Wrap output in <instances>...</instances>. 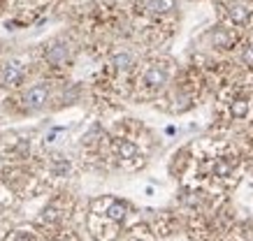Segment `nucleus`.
<instances>
[{"mask_svg":"<svg viewBox=\"0 0 253 241\" xmlns=\"http://www.w3.org/2000/svg\"><path fill=\"white\" fill-rule=\"evenodd\" d=\"M130 216V202L114 195H100L88 204L86 230L93 241H112Z\"/></svg>","mask_w":253,"mask_h":241,"instance_id":"f257e3e1","label":"nucleus"},{"mask_svg":"<svg viewBox=\"0 0 253 241\" xmlns=\"http://www.w3.org/2000/svg\"><path fill=\"white\" fill-rule=\"evenodd\" d=\"M0 181L9 188V193L16 200H31L38 197L44 190H49L44 176L40 174V170H31L28 163L26 165H5V170L0 174Z\"/></svg>","mask_w":253,"mask_h":241,"instance_id":"f03ea898","label":"nucleus"},{"mask_svg":"<svg viewBox=\"0 0 253 241\" xmlns=\"http://www.w3.org/2000/svg\"><path fill=\"white\" fill-rule=\"evenodd\" d=\"M105 158L126 172H137L146 165V151L130 135H112V137H107Z\"/></svg>","mask_w":253,"mask_h":241,"instance_id":"7ed1b4c3","label":"nucleus"},{"mask_svg":"<svg viewBox=\"0 0 253 241\" xmlns=\"http://www.w3.org/2000/svg\"><path fill=\"white\" fill-rule=\"evenodd\" d=\"M75 211H77L75 195L68 193V190H58L42 207V211H40V216H38V225L44 232L46 230H56V227H61V225H70V220L75 218Z\"/></svg>","mask_w":253,"mask_h":241,"instance_id":"20e7f679","label":"nucleus"},{"mask_svg":"<svg viewBox=\"0 0 253 241\" xmlns=\"http://www.w3.org/2000/svg\"><path fill=\"white\" fill-rule=\"evenodd\" d=\"M172 77V61L169 58H154L149 61L139 72L135 81V95L137 98H154L165 91Z\"/></svg>","mask_w":253,"mask_h":241,"instance_id":"39448f33","label":"nucleus"},{"mask_svg":"<svg viewBox=\"0 0 253 241\" xmlns=\"http://www.w3.org/2000/svg\"><path fill=\"white\" fill-rule=\"evenodd\" d=\"M225 98V123H244L253 114V86L249 81H239L237 86H228Z\"/></svg>","mask_w":253,"mask_h":241,"instance_id":"423d86ee","label":"nucleus"},{"mask_svg":"<svg viewBox=\"0 0 253 241\" xmlns=\"http://www.w3.org/2000/svg\"><path fill=\"white\" fill-rule=\"evenodd\" d=\"M33 158V139L28 133L7 130L0 135V160L5 165H26Z\"/></svg>","mask_w":253,"mask_h":241,"instance_id":"0eeeda50","label":"nucleus"},{"mask_svg":"<svg viewBox=\"0 0 253 241\" xmlns=\"http://www.w3.org/2000/svg\"><path fill=\"white\" fill-rule=\"evenodd\" d=\"M40 174L44 176L46 186L51 188L56 183H63V181L72 179V174H75V163H72V158L63 156V153H51V156H46L42 163H40Z\"/></svg>","mask_w":253,"mask_h":241,"instance_id":"6e6552de","label":"nucleus"},{"mask_svg":"<svg viewBox=\"0 0 253 241\" xmlns=\"http://www.w3.org/2000/svg\"><path fill=\"white\" fill-rule=\"evenodd\" d=\"M223 21L230 28H251L253 26V7L239 0H228L221 7Z\"/></svg>","mask_w":253,"mask_h":241,"instance_id":"1a4fd4ad","label":"nucleus"},{"mask_svg":"<svg viewBox=\"0 0 253 241\" xmlns=\"http://www.w3.org/2000/svg\"><path fill=\"white\" fill-rule=\"evenodd\" d=\"M149 227L154 230V234L158 239L172 237L179 230H184V218H181L179 211H158L154 216V220H149Z\"/></svg>","mask_w":253,"mask_h":241,"instance_id":"9d476101","label":"nucleus"},{"mask_svg":"<svg viewBox=\"0 0 253 241\" xmlns=\"http://www.w3.org/2000/svg\"><path fill=\"white\" fill-rule=\"evenodd\" d=\"M44 63L49 68H65L72 58V49L65 39H54L44 47V54H42Z\"/></svg>","mask_w":253,"mask_h":241,"instance_id":"9b49d317","label":"nucleus"},{"mask_svg":"<svg viewBox=\"0 0 253 241\" xmlns=\"http://www.w3.org/2000/svg\"><path fill=\"white\" fill-rule=\"evenodd\" d=\"M211 241H253V220L237 218L235 225L211 237Z\"/></svg>","mask_w":253,"mask_h":241,"instance_id":"f8f14e48","label":"nucleus"},{"mask_svg":"<svg viewBox=\"0 0 253 241\" xmlns=\"http://www.w3.org/2000/svg\"><path fill=\"white\" fill-rule=\"evenodd\" d=\"M23 77H26V65L16 58L7 61L0 68V86L2 88H19L23 84Z\"/></svg>","mask_w":253,"mask_h":241,"instance_id":"ddd939ff","label":"nucleus"},{"mask_svg":"<svg viewBox=\"0 0 253 241\" xmlns=\"http://www.w3.org/2000/svg\"><path fill=\"white\" fill-rule=\"evenodd\" d=\"M2 241H44V230L38 223H23V225L9 227Z\"/></svg>","mask_w":253,"mask_h":241,"instance_id":"4468645a","label":"nucleus"},{"mask_svg":"<svg viewBox=\"0 0 253 241\" xmlns=\"http://www.w3.org/2000/svg\"><path fill=\"white\" fill-rule=\"evenodd\" d=\"M49 93H51V88H49V84H35L31 86L26 93H23L21 102H23V107L28 109V111H35V109H42L49 102Z\"/></svg>","mask_w":253,"mask_h":241,"instance_id":"2eb2a0df","label":"nucleus"},{"mask_svg":"<svg viewBox=\"0 0 253 241\" xmlns=\"http://www.w3.org/2000/svg\"><path fill=\"white\" fill-rule=\"evenodd\" d=\"M211 44H214V49H218V51H228V49H235L239 42V35H237V28H230V26H218V28H214L211 31Z\"/></svg>","mask_w":253,"mask_h":241,"instance_id":"dca6fc26","label":"nucleus"},{"mask_svg":"<svg viewBox=\"0 0 253 241\" xmlns=\"http://www.w3.org/2000/svg\"><path fill=\"white\" fill-rule=\"evenodd\" d=\"M112 241H158L149 223H135L128 230H121Z\"/></svg>","mask_w":253,"mask_h":241,"instance_id":"f3484780","label":"nucleus"},{"mask_svg":"<svg viewBox=\"0 0 253 241\" xmlns=\"http://www.w3.org/2000/svg\"><path fill=\"white\" fill-rule=\"evenodd\" d=\"M179 2L176 0H146L144 2V9L149 16H169L174 14Z\"/></svg>","mask_w":253,"mask_h":241,"instance_id":"a211bd4d","label":"nucleus"},{"mask_svg":"<svg viewBox=\"0 0 253 241\" xmlns=\"http://www.w3.org/2000/svg\"><path fill=\"white\" fill-rule=\"evenodd\" d=\"M132 68H135V58L128 51H119V54H114L109 58V70L114 72V74H126Z\"/></svg>","mask_w":253,"mask_h":241,"instance_id":"6ab92c4d","label":"nucleus"},{"mask_svg":"<svg viewBox=\"0 0 253 241\" xmlns=\"http://www.w3.org/2000/svg\"><path fill=\"white\" fill-rule=\"evenodd\" d=\"M44 241H82V237L70 225H61V227H56V230H46Z\"/></svg>","mask_w":253,"mask_h":241,"instance_id":"aec40b11","label":"nucleus"},{"mask_svg":"<svg viewBox=\"0 0 253 241\" xmlns=\"http://www.w3.org/2000/svg\"><path fill=\"white\" fill-rule=\"evenodd\" d=\"M14 202H16V197L9 193V188L0 181V216H5V213L14 207Z\"/></svg>","mask_w":253,"mask_h":241,"instance_id":"412c9836","label":"nucleus"},{"mask_svg":"<svg viewBox=\"0 0 253 241\" xmlns=\"http://www.w3.org/2000/svg\"><path fill=\"white\" fill-rule=\"evenodd\" d=\"M242 63H244L246 68H253V42L242 47Z\"/></svg>","mask_w":253,"mask_h":241,"instance_id":"4be33fe9","label":"nucleus"},{"mask_svg":"<svg viewBox=\"0 0 253 241\" xmlns=\"http://www.w3.org/2000/svg\"><path fill=\"white\" fill-rule=\"evenodd\" d=\"M246 176H249V179H253V158L246 163Z\"/></svg>","mask_w":253,"mask_h":241,"instance_id":"5701e85b","label":"nucleus"},{"mask_svg":"<svg viewBox=\"0 0 253 241\" xmlns=\"http://www.w3.org/2000/svg\"><path fill=\"white\" fill-rule=\"evenodd\" d=\"M0 51H2V44H0Z\"/></svg>","mask_w":253,"mask_h":241,"instance_id":"b1692460","label":"nucleus"}]
</instances>
